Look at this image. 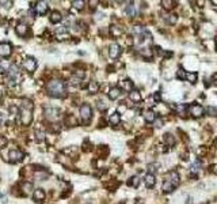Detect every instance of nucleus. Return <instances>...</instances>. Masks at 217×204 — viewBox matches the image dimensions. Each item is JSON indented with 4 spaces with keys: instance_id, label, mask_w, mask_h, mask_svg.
<instances>
[{
    "instance_id": "nucleus-8",
    "label": "nucleus",
    "mask_w": 217,
    "mask_h": 204,
    "mask_svg": "<svg viewBox=\"0 0 217 204\" xmlns=\"http://www.w3.org/2000/svg\"><path fill=\"white\" fill-rule=\"evenodd\" d=\"M45 117L48 120H57L60 117V110L57 107H48L45 110Z\"/></svg>"
},
{
    "instance_id": "nucleus-20",
    "label": "nucleus",
    "mask_w": 217,
    "mask_h": 204,
    "mask_svg": "<svg viewBox=\"0 0 217 204\" xmlns=\"http://www.w3.org/2000/svg\"><path fill=\"white\" fill-rule=\"evenodd\" d=\"M11 64L8 63L7 60H0V74H4V72H7L8 69H10Z\"/></svg>"
},
{
    "instance_id": "nucleus-40",
    "label": "nucleus",
    "mask_w": 217,
    "mask_h": 204,
    "mask_svg": "<svg viewBox=\"0 0 217 204\" xmlns=\"http://www.w3.org/2000/svg\"><path fill=\"white\" fill-rule=\"evenodd\" d=\"M80 80H82V79H80L79 76H76V75H75V76L71 78V84H79Z\"/></svg>"
},
{
    "instance_id": "nucleus-29",
    "label": "nucleus",
    "mask_w": 217,
    "mask_h": 204,
    "mask_svg": "<svg viewBox=\"0 0 217 204\" xmlns=\"http://www.w3.org/2000/svg\"><path fill=\"white\" fill-rule=\"evenodd\" d=\"M138 184H140V178H138L137 176L132 177V178H130L129 181H128V185L133 186V188H137V186H138Z\"/></svg>"
},
{
    "instance_id": "nucleus-35",
    "label": "nucleus",
    "mask_w": 217,
    "mask_h": 204,
    "mask_svg": "<svg viewBox=\"0 0 217 204\" xmlns=\"http://www.w3.org/2000/svg\"><path fill=\"white\" fill-rule=\"evenodd\" d=\"M140 53L143 55V56H145V57H151L152 56V51L149 48H143L140 51Z\"/></svg>"
},
{
    "instance_id": "nucleus-24",
    "label": "nucleus",
    "mask_w": 217,
    "mask_h": 204,
    "mask_svg": "<svg viewBox=\"0 0 217 204\" xmlns=\"http://www.w3.org/2000/svg\"><path fill=\"white\" fill-rule=\"evenodd\" d=\"M98 90H99V84H98V82H95V80L90 82V84H88V91L91 93V94H95Z\"/></svg>"
},
{
    "instance_id": "nucleus-22",
    "label": "nucleus",
    "mask_w": 217,
    "mask_h": 204,
    "mask_svg": "<svg viewBox=\"0 0 217 204\" xmlns=\"http://www.w3.org/2000/svg\"><path fill=\"white\" fill-rule=\"evenodd\" d=\"M163 139H164V142H166L167 146H174L175 144V138H174L171 133H164Z\"/></svg>"
},
{
    "instance_id": "nucleus-16",
    "label": "nucleus",
    "mask_w": 217,
    "mask_h": 204,
    "mask_svg": "<svg viewBox=\"0 0 217 204\" xmlns=\"http://www.w3.org/2000/svg\"><path fill=\"white\" fill-rule=\"evenodd\" d=\"M63 16H61V12L60 11H52L50 12V16H49V20H50L52 23H59L61 22Z\"/></svg>"
},
{
    "instance_id": "nucleus-41",
    "label": "nucleus",
    "mask_w": 217,
    "mask_h": 204,
    "mask_svg": "<svg viewBox=\"0 0 217 204\" xmlns=\"http://www.w3.org/2000/svg\"><path fill=\"white\" fill-rule=\"evenodd\" d=\"M178 78L179 79H185V78H186V72H185L183 69H179L178 71Z\"/></svg>"
},
{
    "instance_id": "nucleus-7",
    "label": "nucleus",
    "mask_w": 217,
    "mask_h": 204,
    "mask_svg": "<svg viewBox=\"0 0 217 204\" xmlns=\"http://www.w3.org/2000/svg\"><path fill=\"white\" fill-rule=\"evenodd\" d=\"M12 53V46L8 42H2L0 44V57L5 59V57H10Z\"/></svg>"
},
{
    "instance_id": "nucleus-28",
    "label": "nucleus",
    "mask_w": 217,
    "mask_h": 204,
    "mask_svg": "<svg viewBox=\"0 0 217 204\" xmlns=\"http://www.w3.org/2000/svg\"><path fill=\"white\" fill-rule=\"evenodd\" d=\"M125 14L129 16H134L136 15V7L133 4H129L128 7L125 8Z\"/></svg>"
},
{
    "instance_id": "nucleus-14",
    "label": "nucleus",
    "mask_w": 217,
    "mask_h": 204,
    "mask_svg": "<svg viewBox=\"0 0 217 204\" xmlns=\"http://www.w3.org/2000/svg\"><path fill=\"white\" fill-rule=\"evenodd\" d=\"M168 181L172 184L174 186H178V184L179 181H181V177H179V173L176 170H172L171 173H170V176H168Z\"/></svg>"
},
{
    "instance_id": "nucleus-10",
    "label": "nucleus",
    "mask_w": 217,
    "mask_h": 204,
    "mask_svg": "<svg viewBox=\"0 0 217 204\" xmlns=\"http://www.w3.org/2000/svg\"><path fill=\"white\" fill-rule=\"evenodd\" d=\"M49 10V4L46 2H37L36 3V12L38 15H45Z\"/></svg>"
},
{
    "instance_id": "nucleus-1",
    "label": "nucleus",
    "mask_w": 217,
    "mask_h": 204,
    "mask_svg": "<svg viewBox=\"0 0 217 204\" xmlns=\"http://www.w3.org/2000/svg\"><path fill=\"white\" fill-rule=\"evenodd\" d=\"M65 83L60 79H53L46 83V93L53 98H63L65 95Z\"/></svg>"
},
{
    "instance_id": "nucleus-34",
    "label": "nucleus",
    "mask_w": 217,
    "mask_h": 204,
    "mask_svg": "<svg viewBox=\"0 0 217 204\" xmlns=\"http://www.w3.org/2000/svg\"><path fill=\"white\" fill-rule=\"evenodd\" d=\"M199 169H201V162H194L192 165V167H190V170H192V173H197V171H199Z\"/></svg>"
},
{
    "instance_id": "nucleus-26",
    "label": "nucleus",
    "mask_w": 217,
    "mask_h": 204,
    "mask_svg": "<svg viewBox=\"0 0 217 204\" xmlns=\"http://www.w3.org/2000/svg\"><path fill=\"white\" fill-rule=\"evenodd\" d=\"M129 98L132 101H134V102H140L141 101V94L138 91H136V90H133V91H130Z\"/></svg>"
},
{
    "instance_id": "nucleus-9",
    "label": "nucleus",
    "mask_w": 217,
    "mask_h": 204,
    "mask_svg": "<svg viewBox=\"0 0 217 204\" xmlns=\"http://www.w3.org/2000/svg\"><path fill=\"white\" fill-rule=\"evenodd\" d=\"M120 55H121V46L118 45V44L113 42L109 48V56L111 57V59H118Z\"/></svg>"
},
{
    "instance_id": "nucleus-44",
    "label": "nucleus",
    "mask_w": 217,
    "mask_h": 204,
    "mask_svg": "<svg viewBox=\"0 0 217 204\" xmlns=\"http://www.w3.org/2000/svg\"><path fill=\"white\" fill-rule=\"evenodd\" d=\"M37 136H38V140H42L43 139V133H41V132H37Z\"/></svg>"
},
{
    "instance_id": "nucleus-6",
    "label": "nucleus",
    "mask_w": 217,
    "mask_h": 204,
    "mask_svg": "<svg viewBox=\"0 0 217 204\" xmlns=\"http://www.w3.org/2000/svg\"><path fill=\"white\" fill-rule=\"evenodd\" d=\"M8 158H10V162H14V163H18L21 162L23 158H25V154L22 153L21 150H11L10 154H8Z\"/></svg>"
},
{
    "instance_id": "nucleus-50",
    "label": "nucleus",
    "mask_w": 217,
    "mask_h": 204,
    "mask_svg": "<svg viewBox=\"0 0 217 204\" xmlns=\"http://www.w3.org/2000/svg\"><path fill=\"white\" fill-rule=\"evenodd\" d=\"M0 97H2V93H0Z\"/></svg>"
},
{
    "instance_id": "nucleus-13",
    "label": "nucleus",
    "mask_w": 217,
    "mask_h": 204,
    "mask_svg": "<svg viewBox=\"0 0 217 204\" xmlns=\"http://www.w3.org/2000/svg\"><path fill=\"white\" fill-rule=\"evenodd\" d=\"M15 31H16V34H18L19 37H25L26 34L29 33V27H27L26 23H18L16 27H15Z\"/></svg>"
},
{
    "instance_id": "nucleus-42",
    "label": "nucleus",
    "mask_w": 217,
    "mask_h": 204,
    "mask_svg": "<svg viewBox=\"0 0 217 204\" xmlns=\"http://www.w3.org/2000/svg\"><path fill=\"white\" fill-rule=\"evenodd\" d=\"M155 127H158V128H160V127H163V120H155Z\"/></svg>"
},
{
    "instance_id": "nucleus-37",
    "label": "nucleus",
    "mask_w": 217,
    "mask_h": 204,
    "mask_svg": "<svg viewBox=\"0 0 217 204\" xmlns=\"http://www.w3.org/2000/svg\"><path fill=\"white\" fill-rule=\"evenodd\" d=\"M121 33H122V31H121L117 26H111V34L113 36H120Z\"/></svg>"
},
{
    "instance_id": "nucleus-4",
    "label": "nucleus",
    "mask_w": 217,
    "mask_h": 204,
    "mask_svg": "<svg viewBox=\"0 0 217 204\" xmlns=\"http://www.w3.org/2000/svg\"><path fill=\"white\" fill-rule=\"evenodd\" d=\"M23 68H25L29 74H33L37 68V60L34 59V57H30V56L26 57V59L23 60Z\"/></svg>"
},
{
    "instance_id": "nucleus-17",
    "label": "nucleus",
    "mask_w": 217,
    "mask_h": 204,
    "mask_svg": "<svg viewBox=\"0 0 217 204\" xmlns=\"http://www.w3.org/2000/svg\"><path fill=\"white\" fill-rule=\"evenodd\" d=\"M120 95H121V89H118V87H111V89H110V91H109L110 100H117Z\"/></svg>"
},
{
    "instance_id": "nucleus-12",
    "label": "nucleus",
    "mask_w": 217,
    "mask_h": 204,
    "mask_svg": "<svg viewBox=\"0 0 217 204\" xmlns=\"http://www.w3.org/2000/svg\"><path fill=\"white\" fill-rule=\"evenodd\" d=\"M190 113H192L193 117H201V116L204 114V107L198 104H194L190 107Z\"/></svg>"
},
{
    "instance_id": "nucleus-48",
    "label": "nucleus",
    "mask_w": 217,
    "mask_h": 204,
    "mask_svg": "<svg viewBox=\"0 0 217 204\" xmlns=\"http://www.w3.org/2000/svg\"><path fill=\"white\" fill-rule=\"evenodd\" d=\"M215 147H216V148H217V138H216V139H215Z\"/></svg>"
},
{
    "instance_id": "nucleus-39",
    "label": "nucleus",
    "mask_w": 217,
    "mask_h": 204,
    "mask_svg": "<svg viewBox=\"0 0 217 204\" xmlns=\"http://www.w3.org/2000/svg\"><path fill=\"white\" fill-rule=\"evenodd\" d=\"M7 138H5V136H2V135H0V148H3V147H4V146L5 144H7Z\"/></svg>"
},
{
    "instance_id": "nucleus-49",
    "label": "nucleus",
    "mask_w": 217,
    "mask_h": 204,
    "mask_svg": "<svg viewBox=\"0 0 217 204\" xmlns=\"http://www.w3.org/2000/svg\"><path fill=\"white\" fill-rule=\"evenodd\" d=\"M213 3H215V4H217V2H213Z\"/></svg>"
},
{
    "instance_id": "nucleus-33",
    "label": "nucleus",
    "mask_w": 217,
    "mask_h": 204,
    "mask_svg": "<svg viewBox=\"0 0 217 204\" xmlns=\"http://www.w3.org/2000/svg\"><path fill=\"white\" fill-rule=\"evenodd\" d=\"M161 5H163L166 10H171V8H174V2H171V0H163Z\"/></svg>"
},
{
    "instance_id": "nucleus-31",
    "label": "nucleus",
    "mask_w": 217,
    "mask_h": 204,
    "mask_svg": "<svg viewBox=\"0 0 217 204\" xmlns=\"http://www.w3.org/2000/svg\"><path fill=\"white\" fill-rule=\"evenodd\" d=\"M72 5H73L76 10H83V8H84V2H83V0H73Z\"/></svg>"
},
{
    "instance_id": "nucleus-32",
    "label": "nucleus",
    "mask_w": 217,
    "mask_h": 204,
    "mask_svg": "<svg viewBox=\"0 0 217 204\" xmlns=\"http://www.w3.org/2000/svg\"><path fill=\"white\" fill-rule=\"evenodd\" d=\"M159 169V163L153 162V163H149L148 165V174H153L155 171H158Z\"/></svg>"
},
{
    "instance_id": "nucleus-27",
    "label": "nucleus",
    "mask_w": 217,
    "mask_h": 204,
    "mask_svg": "<svg viewBox=\"0 0 217 204\" xmlns=\"http://www.w3.org/2000/svg\"><path fill=\"white\" fill-rule=\"evenodd\" d=\"M166 22L168 23V25H175V23L178 22V16H176L175 14H170V15L166 16Z\"/></svg>"
},
{
    "instance_id": "nucleus-15",
    "label": "nucleus",
    "mask_w": 217,
    "mask_h": 204,
    "mask_svg": "<svg viewBox=\"0 0 217 204\" xmlns=\"http://www.w3.org/2000/svg\"><path fill=\"white\" fill-rule=\"evenodd\" d=\"M21 189H22L23 193H25V196H27V195L30 193L31 191H34L33 184H31L30 181H23V182L21 184Z\"/></svg>"
},
{
    "instance_id": "nucleus-2",
    "label": "nucleus",
    "mask_w": 217,
    "mask_h": 204,
    "mask_svg": "<svg viewBox=\"0 0 217 204\" xmlns=\"http://www.w3.org/2000/svg\"><path fill=\"white\" fill-rule=\"evenodd\" d=\"M33 109L34 105L30 100H25L21 105V109H19V116H21V121L23 125H30L31 120H33Z\"/></svg>"
},
{
    "instance_id": "nucleus-38",
    "label": "nucleus",
    "mask_w": 217,
    "mask_h": 204,
    "mask_svg": "<svg viewBox=\"0 0 217 204\" xmlns=\"http://www.w3.org/2000/svg\"><path fill=\"white\" fill-rule=\"evenodd\" d=\"M206 112L209 113V116H217V109H216V107L209 106V107L206 109Z\"/></svg>"
},
{
    "instance_id": "nucleus-47",
    "label": "nucleus",
    "mask_w": 217,
    "mask_h": 204,
    "mask_svg": "<svg viewBox=\"0 0 217 204\" xmlns=\"http://www.w3.org/2000/svg\"><path fill=\"white\" fill-rule=\"evenodd\" d=\"M155 100H160V95H159V94H155Z\"/></svg>"
},
{
    "instance_id": "nucleus-21",
    "label": "nucleus",
    "mask_w": 217,
    "mask_h": 204,
    "mask_svg": "<svg viewBox=\"0 0 217 204\" xmlns=\"http://www.w3.org/2000/svg\"><path fill=\"white\" fill-rule=\"evenodd\" d=\"M120 122H121V116L118 114L117 112L113 113V114L110 116V124H111V125H118Z\"/></svg>"
},
{
    "instance_id": "nucleus-45",
    "label": "nucleus",
    "mask_w": 217,
    "mask_h": 204,
    "mask_svg": "<svg viewBox=\"0 0 217 204\" xmlns=\"http://www.w3.org/2000/svg\"><path fill=\"white\" fill-rule=\"evenodd\" d=\"M4 120H5V117H4V116H3V114H2V113H0V125H2L3 122H4Z\"/></svg>"
},
{
    "instance_id": "nucleus-43",
    "label": "nucleus",
    "mask_w": 217,
    "mask_h": 204,
    "mask_svg": "<svg viewBox=\"0 0 217 204\" xmlns=\"http://www.w3.org/2000/svg\"><path fill=\"white\" fill-rule=\"evenodd\" d=\"M125 110H126V106H125V105H120V106H118V114H120V113L121 112H125Z\"/></svg>"
},
{
    "instance_id": "nucleus-30",
    "label": "nucleus",
    "mask_w": 217,
    "mask_h": 204,
    "mask_svg": "<svg viewBox=\"0 0 217 204\" xmlns=\"http://www.w3.org/2000/svg\"><path fill=\"white\" fill-rule=\"evenodd\" d=\"M197 78H198V76H197L195 72H189V74H186V78H185V79L189 80L190 83H195V82H197Z\"/></svg>"
},
{
    "instance_id": "nucleus-3",
    "label": "nucleus",
    "mask_w": 217,
    "mask_h": 204,
    "mask_svg": "<svg viewBox=\"0 0 217 204\" xmlns=\"http://www.w3.org/2000/svg\"><path fill=\"white\" fill-rule=\"evenodd\" d=\"M80 117H82L83 122H86V124L91 120V117H92V109H91V106H90L88 104H83L82 106H80Z\"/></svg>"
},
{
    "instance_id": "nucleus-25",
    "label": "nucleus",
    "mask_w": 217,
    "mask_h": 204,
    "mask_svg": "<svg viewBox=\"0 0 217 204\" xmlns=\"http://www.w3.org/2000/svg\"><path fill=\"white\" fill-rule=\"evenodd\" d=\"M121 84H122L124 90H126V91H133V82L130 79H125Z\"/></svg>"
},
{
    "instance_id": "nucleus-5",
    "label": "nucleus",
    "mask_w": 217,
    "mask_h": 204,
    "mask_svg": "<svg viewBox=\"0 0 217 204\" xmlns=\"http://www.w3.org/2000/svg\"><path fill=\"white\" fill-rule=\"evenodd\" d=\"M8 79L11 80V84H15V83H18V78H19V69H18V67L15 65V64H11V67H10V69H8Z\"/></svg>"
},
{
    "instance_id": "nucleus-36",
    "label": "nucleus",
    "mask_w": 217,
    "mask_h": 204,
    "mask_svg": "<svg viewBox=\"0 0 217 204\" xmlns=\"http://www.w3.org/2000/svg\"><path fill=\"white\" fill-rule=\"evenodd\" d=\"M97 107H98L99 110H106V109H107V104H106L105 101H98Z\"/></svg>"
},
{
    "instance_id": "nucleus-19",
    "label": "nucleus",
    "mask_w": 217,
    "mask_h": 204,
    "mask_svg": "<svg viewBox=\"0 0 217 204\" xmlns=\"http://www.w3.org/2000/svg\"><path fill=\"white\" fill-rule=\"evenodd\" d=\"M144 118H145L147 122H153L156 120L155 112H152V110H147V112H144Z\"/></svg>"
},
{
    "instance_id": "nucleus-18",
    "label": "nucleus",
    "mask_w": 217,
    "mask_h": 204,
    "mask_svg": "<svg viewBox=\"0 0 217 204\" xmlns=\"http://www.w3.org/2000/svg\"><path fill=\"white\" fill-rule=\"evenodd\" d=\"M156 184V180H155V176L153 174H147L145 176V185L148 188H153Z\"/></svg>"
},
{
    "instance_id": "nucleus-23",
    "label": "nucleus",
    "mask_w": 217,
    "mask_h": 204,
    "mask_svg": "<svg viewBox=\"0 0 217 204\" xmlns=\"http://www.w3.org/2000/svg\"><path fill=\"white\" fill-rule=\"evenodd\" d=\"M174 188H175V186H174L172 184L168 181V180H166V181L163 182V186H161L163 192H166V193H168V192H172V191H174Z\"/></svg>"
},
{
    "instance_id": "nucleus-46",
    "label": "nucleus",
    "mask_w": 217,
    "mask_h": 204,
    "mask_svg": "<svg viewBox=\"0 0 217 204\" xmlns=\"http://www.w3.org/2000/svg\"><path fill=\"white\" fill-rule=\"evenodd\" d=\"M212 170H213V173L217 174V165H213L212 166Z\"/></svg>"
},
{
    "instance_id": "nucleus-11",
    "label": "nucleus",
    "mask_w": 217,
    "mask_h": 204,
    "mask_svg": "<svg viewBox=\"0 0 217 204\" xmlns=\"http://www.w3.org/2000/svg\"><path fill=\"white\" fill-rule=\"evenodd\" d=\"M45 197H46V193H45V191L41 188H38V189H34V192H33V199L36 200L37 203H42L43 200H45Z\"/></svg>"
}]
</instances>
